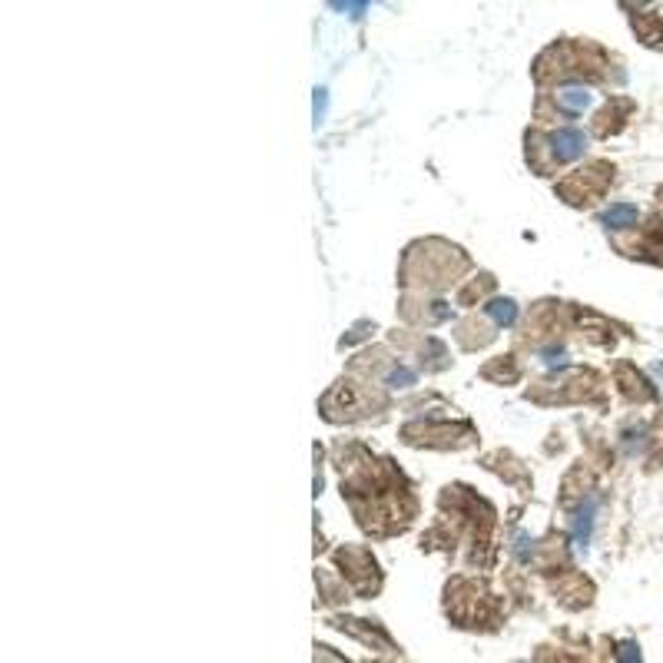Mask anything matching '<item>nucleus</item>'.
<instances>
[{"label": "nucleus", "instance_id": "obj_1", "mask_svg": "<svg viewBox=\"0 0 663 663\" xmlns=\"http://www.w3.org/2000/svg\"><path fill=\"white\" fill-rule=\"evenodd\" d=\"M584 150H587V136H584L581 129H558V133H551V153H554V160L558 163H570V160H577V156H584Z\"/></svg>", "mask_w": 663, "mask_h": 663}, {"label": "nucleus", "instance_id": "obj_2", "mask_svg": "<svg viewBox=\"0 0 663 663\" xmlns=\"http://www.w3.org/2000/svg\"><path fill=\"white\" fill-rule=\"evenodd\" d=\"M637 206H630V202H614L610 210L600 212V222H604L607 229H627V226H633L637 222Z\"/></svg>", "mask_w": 663, "mask_h": 663}, {"label": "nucleus", "instance_id": "obj_3", "mask_svg": "<svg viewBox=\"0 0 663 663\" xmlns=\"http://www.w3.org/2000/svg\"><path fill=\"white\" fill-rule=\"evenodd\" d=\"M593 511H597V501L587 498V504H584L581 511H577V517H574V541H577V547H584L587 544V537H591Z\"/></svg>", "mask_w": 663, "mask_h": 663}, {"label": "nucleus", "instance_id": "obj_4", "mask_svg": "<svg viewBox=\"0 0 663 663\" xmlns=\"http://www.w3.org/2000/svg\"><path fill=\"white\" fill-rule=\"evenodd\" d=\"M558 103L567 113H581L584 106H591V94L584 86H564V90H558Z\"/></svg>", "mask_w": 663, "mask_h": 663}, {"label": "nucleus", "instance_id": "obj_5", "mask_svg": "<svg viewBox=\"0 0 663 663\" xmlns=\"http://www.w3.org/2000/svg\"><path fill=\"white\" fill-rule=\"evenodd\" d=\"M488 315L498 326H511L514 318H517V305H514L511 299H494V302L488 305Z\"/></svg>", "mask_w": 663, "mask_h": 663}, {"label": "nucleus", "instance_id": "obj_6", "mask_svg": "<svg viewBox=\"0 0 663 663\" xmlns=\"http://www.w3.org/2000/svg\"><path fill=\"white\" fill-rule=\"evenodd\" d=\"M388 385H395V388H408V385H415V372H411V368H395V372L388 375Z\"/></svg>", "mask_w": 663, "mask_h": 663}, {"label": "nucleus", "instance_id": "obj_7", "mask_svg": "<svg viewBox=\"0 0 663 663\" xmlns=\"http://www.w3.org/2000/svg\"><path fill=\"white\" fill-rule=\"evenodd\" d=\"M312 110H315V127H318V123L326 120V110H328V94H326V90H315Z\"/></svg>", "mask_w": 663, "mask_h": 663}, {"label": "nucleus", "instance_id": "obj_8", "mask_svg": "<svg viewBox=\"0 0 663 663\" xmlns=\"http://www.w3.org/2000/svg\"><path fill=\"white\" fill-rule=\"evenodd\" d=\"M617 663H640L637 643H624V647H620V653H617Z\"/></svg>", "mask_w": 663, "mask_h": 663}, {"label": "nucleus", "instance_id": "obj_9", "mask_svg": "<svg viewBox=\"0 0 663 663\" xmlns=\"http://www.w3.org/2000/svg\"><path fill=\"white\" fill-rule=\"evenodd\" d=\"M335 11H352V17H359L361 11H368V4H332Z\"/></svg>", "mask_w": 663, "mask_h": 663}]
</instances>
